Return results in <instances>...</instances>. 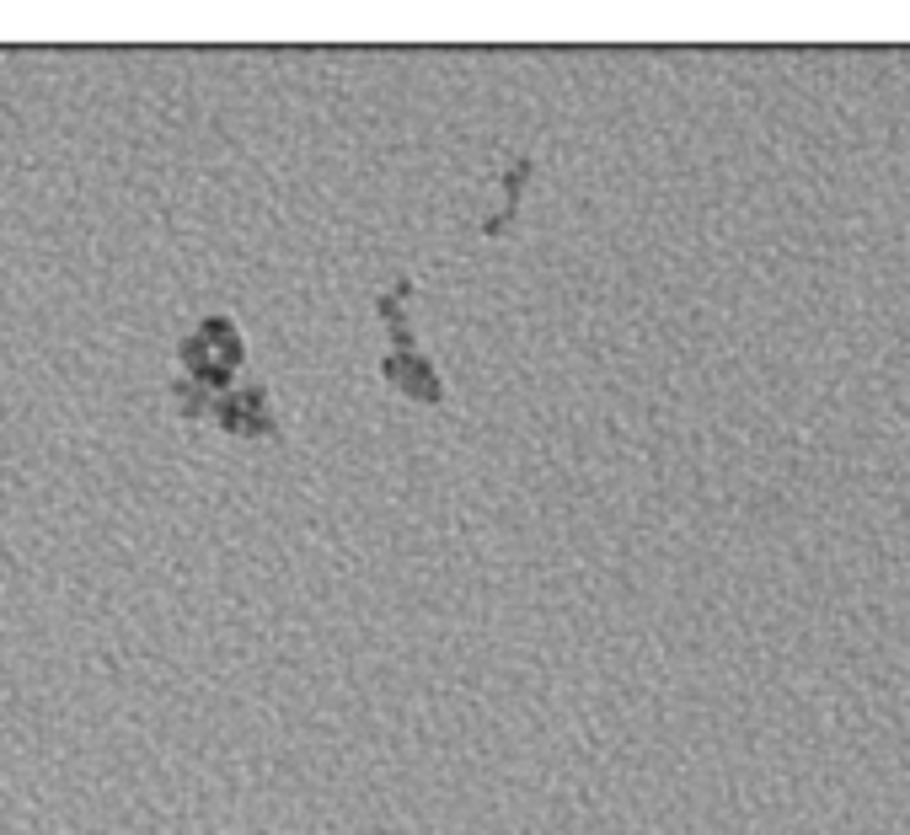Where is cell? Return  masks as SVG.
<instances>
[{
  "label": "cell",
  "instance_id": "obj_1",
  "mask_svg": "<svg viewBox=\"0 0 910 835\" xmlns=\"http://www.w3.org/2000/svg\"><path fill=\"white\" fill-rule=\"evenodd\" d=\"M177 354H183V385L188 391H204V396H220L231 376L242 370V359H247V343H242V327L231 317H204L177 343Z\"/></svg>",
  "mask_w": 910,
  "mask_h": 835
},
{
  "label": "cell",
  "instance_id": "obj_2",
  "mask_svg": "<svg viewBox=\"0 0 910 835\" xmlns=\"http://www.w3.org/2000/svg\"><path fill=\"white\" fill-rule=\"evenodd\" d=\"M198 418H214V423H220L225 434H236V440H284L279 418L268 413V391H262V385H247V391H220V396H209Z\"/></svg>",
  "mask_w": 910,
  "mask_h": 835
}]
</instances>
